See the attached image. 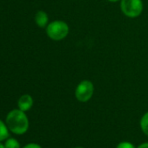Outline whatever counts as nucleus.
I'll return each instance as SVG.
<instances>
[{
	"instance_id": "9d476101",
	"label": "nucleus",
	"mask_w": 148,
	"mask_h": 148,
	"mask_svg": "<svg viewBox=\"0 0 148 148\" xmlns=\"http://www.w3.org/2000/svg\"><path fill=\"white\" fill-rule=\"evenodd\" d=\"M116 148H136L135 146L129 141H122L117 145Z\"/></svg>"
},
{
	"instance_id": "20e7f679",
	"label": "nucleus",
	"mask_w": 148,
	"mask_h": 148,
	"mask_svg": "<svg viewBox=\"0 0 148 148\" xmlns=\"http://www.w3.org/2000/svg\"><path fill=\"white\" fill-rule=\"evenodd\" d=\"M94 93V85L89 80L81 81L75 89V98L78 101L85 103L89 101Z\"/></svg>"
},
{
	"instance_id": "4468645a",
	"label": "nucleus",
	"mask_w": 148,
	"mask_h": 148,
	"mask_svg": "<svg viewBox=\"0 0 148 148\" xmlns=\"http://www.w3.org/2000/svg\"><path fill=\"white\" fill-rule=\"evenodd\" d=\"M0 148H5L4 147V145H3V144L0 143Z\"/></svg>"
},
{
	"instance_id": "f8f14e48",
	"label": "nucleus",
	"mask_w": 148,
	"mask_h": 148,
	"mask_svg": "<svg viewBox=\"0 0 148 148\" xmlns=\"http://www.w3.org/2000/svg\"><path fill=\"white\" fill-rule=\"evenodd\" d=\"M137 148H148V142H144L140 144Z\"/></svg>"
},
{
	"instance_id": "f03ea898",
	"label": "nucleus",
	"mask_w": 148,
	"mask_h": 148,
	"mask_svg": "<svg viewBox=\"0 0 148 148\" xmlns=\"http://www.w3.org/2000/svg\"><path fill=\"white\" fill-rule=\"evenodd\" d=\"M70 32L69 25L62 20L51 22L46 27V34L53 41H61L65 39Z\"/></svg>"
},
{
	"instance_id": "423d86ee",
	"label": "nucleus",
	"mask_w": 148,
	"mask_h": 148,
	"mask_svg": "<svg viewBox=\"0 0 148 148\" xmlns=\"http://www.w3.org/2000/svg\"><path fill=\"white\" fill-rule=\"evenodd\" d=\"M35 22L39 28H45L49 24V16L45 11L38 10L35 16Z\"/></svg>"
},
{
	"instance_id": "ddd939ff",
	"label": "nucleus",
	"mask_w": 148,
	"mask_h": 148,
	"mask_svg": "<svg viewBox=\"0 0 148 148\" xmlns=\"http://www.w3.org/2000/svg\"><path fill=\"white\" fill-rule=\"evenodd\" d=\"M108 2H111V3H117L119 1H121V0H107Z\"/></svg>"
},
{
	"instance_id": "6e6552de",
	"label": "nucleus",
	"mask_w": 148,
	"mask_h": 148,
	"mask_svg": "<svg viewBox=\"0 0 148 148\" xmlns=\"http://www.w3.org/2000/svg\"><path fill=\"white\" fill-rule=\"evenodd\" d=\"M140 128L145 135L148 136V112L145 113L140 119Z\"/></svg>"
},
{
	"instance_id": "f257e3e1",
	"label": "nucleus",
	"mask_w": 148,
	"mask_h": 148,
	"mask_svg": "<svg viewBox=\"0 0 148 148\" xmlns=\"http://www.w3.org/2000/svg\"><path fill=\"white\" fill-rule=\"evenodd\" d=\"M5 123L9 130L17 135L24 134L29 128V120L24 111L14 109L9 112L6 116Z\"/></svg>"
},
{
	"instance_id": "39448f33",
	"label": "nucleus",
	"mask_w": 148,
	"mask_h": 148,
	"mask_svg": "<svg viewBox=\"0 0 148 148\" xmlns=\"http://www.w3.org/2000/svg\"><path fill=\"white\" fill-rule=\"evenodd\" d=\"M17 106H18V109L26 112L29 111L32 106H33V99L30 95H22L17 101Z\"/></svg>"
},
{
	"instance_id": "0eeeda50",
	"label": "nucleus",
	"mask_w": 148,
	"mask_h": 148,
	"mask_svg": "<svg viewBox=\"0 0 148 148\" xmlns=\"http://www.w3.org/2000/svg\"><path fill=\"white\" fill-rule=\"evenodd\" d=\"M9 128L3 121L0 120V142L8 139L9 137Z\"/></svg>"
},
{
	"instance_id": "9b49d317",
	"label": "nucleus",
	"mask_w": 148,
	"mask_h": 148,
	"mask_svg": "<svg viewBox=\"0 0 148 148\" xmlns=\"http://www.w3.org/2000/svg\"><path fill=\"white\" fill-rule=\"evenodd\" d=\"M23 148H42L38 144L36 143H29L26 146H24Z\"/></svg>"
},
{
	"instance_id": "7ed1b4c3",
	"label": "nucleus",
	"mask_w": 148,
	"mask_h": 148,
	"mask_svg": "<svg viewBox=\"0 0 148 148\" xmlns=\"http://www.w3.org/2000/svg\"><path fill=\"white\" fill-rule=\"evenodd\" d=\"M142 0H121L120 9L122 13L129 18L139 17L143 11Z\"/></svg>"
},
{
	"instance_id": "2eb2a0df",
	"label": "nucleus",
	"mask_w": 148,
	"mask_h": 148,
	"mask_svg": "<svg viewBox=\"0 0 148 148\" xmlns=\"http://www.w3.org/2000/svg\"><path fill=\"white\" fill-rule=\"evenodd\" d=\"M74 148H85V147H76Z\"/></svg>"
},
{
	"instance_id": "1a4fd4ad",
	"label": "nucleus",
	"mask_w": 148,
	"mask_h": 148,
	"mask_svg": "<svg viewBox=\"0 0 148 148\" xmlns=\"http://www.w3.org/2000/svg\"><path fill=\"white\" fill-rule=\"evenodd\" d=\"M4 147L5 148H20V144L18 141L14 139V138H10L6 140L4 143Z\"/></svg>"
}]
</instances>
